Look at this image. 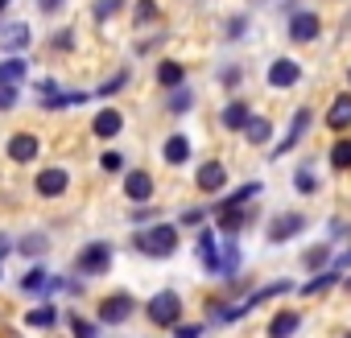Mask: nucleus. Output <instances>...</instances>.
<instances>
[{
	"label": "nucleus",
	"mask_w": 351,
	"mask_h": 338,
	"mask_svg": "<svg viewBox=\"0 0 351 338\" xmlns=\"http://www.w3.org/2000/svg\"><path fill=\"white\" fill-rule=\"evenodd\" d=\"M54 322H58V309L54 305H38V309L25 313V326H34V330H50Z\"/></svg>",
	"instance_id": "30"
},
{
	"label": "nucleus",
	"mask_w": 351,
	"mask_h": 338,
	"mask_svg": "<svg viewBox=\"0 0 351 338\" xmlns=\"http://www.w3.org/2000/svg\"><path fill=\"white\" fill-rule=\"evenodd\" d=\"M145 313H149V322L157 326V330H173L182 322V297L178 293H157V297H149V305H145Z\"/></svg>",
	"instance_id": "2"
},
{
	"label": "nucleus",
	"mask_w": 351,
	"mask_h": 338,
	"mask_svg": "<svg viewBox=\"0 0 351 338\" xmlns=\"http://www.w3.org/2000/svg\"><path fill=\"white\" fill-rule=\"evenodd\" d=\"M124 83H128V70H116V75H112L108 83H99V91H95V95H99V99H108V95H116V91H120Z\"/></svg>",
	"instance_id": "37"
},
{
	"label": "nucleus",
	"mask_w": 351,
	"mask_h": 338,
	"mask_svg": "<svg viewBox=\"0 0 351 338\" xmlns=\"http://www.w3.org/2000/svg\"><path fill=\"white\" fill-rule=\"evenodd\" d=\"M132 309H136V301H132L128 293H108V297L95 301V317H99V326H120V322L132 317Z\"/></svg>",
	"instance_id": "4"
},
{
	"label": "nucleus",
	"mask_w": 351,
	"mask_h": 338,
	"mask_svg": "<svg viewBox=\"0 0 351 338\" xmlns=\"http://www.w3.org/2000/svg\"><path fill=\"white\" fill-rule=\"evenodd\" d=\"M240 268V244L236 235H223V248H219V276H236Z\"/></svg>",
	"instance_id": "24"
},
{
	"label": "nucleus",
	"mask_w": 351,
	"mask_h": 338,
	"mask_svg": "<svg viewBox=\"0 0 351 338\" xmlns=\"http://www.w3.org/2000/svg\"><path fill=\"white\" fill-rule=\"evenodd\" d=\"M157 83H161L165 91H173V87H182V83H186V66H182V62H173V58L157 62Z\"/></svg>",
	"instance_id": "20"
},
{
	"label": "nucleus",
	"mask_w": 351,
	"mask_h": 338,
	"mask_svg": "<svg viewBox=\"0 0 351 338\" xmlns=\"http://www.w3.org/2000/svg\"><path fill=\"white\" fill-rule=\"evenodd\" d=\"M120 128H124V116H120L116 107H99V116L91 120V132H95L99 140H112V136H120Z\"/></svg>",
	"instance_id": "13"
},
{
	"label": "nucleus",
	"mask_w": 351,
	"mask_h": 338,
	"mask_svg": "<svg viewBox=\"0 0 351 338\" xmlns=\"http://www.w3.org/2000/svg\"><path fill=\"white\" fill-rule=\"evenodd\" d=\"M62 5H66V0H38V9H42V13H58Z\"/></svg>",
	"instance_id": "47"
},
{
	"label": "nucleus",
	"mask_w": 351,
	"mask_h": 338,
	"mask_svg": "<svg viewBox=\"0 0 351 338\" xmlns=\"http://www.w3.org/2000/svg\"><path fill=\"white\" fill-rule=\"evenodd\" d=\"M112 268V244H83L79 256H75V272L79 276H104Z\"/></svg>",
	"instance_id": "3"
},
{
	"label": "nucleus",
	"mask_w": 351,
	"mask_h": 338,
	"mask_svg": "<svg viewBox=\"0 0 351 338\" xmlns=\"http://www.w3.org/2000/svg\"><path fill=\"white\" fill-rule=\"evenodd\" d=\"M330 169H351V140H335L330 144Z\"/></svg>",
	"instance_id": "34"
},
{
	"label": "nucleus",
	"mask_w": 351,
	"mask_h": 338,
	"mask_svg": "<svg viewBox=\"0 0 351 338\" xmlns=\"http://www.w3.org/2000/svg\"><path fill=\"white\" fill-rule=\"evenodd\" d=\"M145 219H157V207H141V211H132V223H145Z\"/></svg>",
	"instance_id": "46"
},
{
	"label": "nucleus",
	"mask_w": 351,
	"mask_h": 338,
	"mask_svg": "<svg viewBox=\"0 0 351 338\" xmlns=\"http://www.w3.org/2000/svg\"><path fill=\"white\" fill-rule=\"evenodd\" d=\"M302 326V313L298 309H277L273 322H269V338H293Z\"/></svg>",
	"instance_id": "16"
},
{
	"label": "nucleus",
	"mask_w": 351,
	"mask_h": 338,
	"mask_svg": "<svg viewBox=\"0 0 351 338\" xmlns=\"http://www.w3.org/2000/svg\"><path fill=\"white\" fill-rule=\"evenodd\" d=\"M17 252H21V256H25V260H42V256H46V252H50V239H46V235H38V231H34V235H25V239H21V244H17Z\"/></svg>",
	"instance_id": "28"
},
{
	"label": "nucleus",
	"mask_w": 351,
	"mask_h": 338,
	"mask_svg": "<svg viewBox=\"0 0 351 338\" xmlns=\"http://www.w3.org/2000/svg\"><path fill=\"white\" fill-rule=\"evenodd\" d=\"M343 289H347V293H351V276H347V281H343Z\"/></svg>",
	"instance_id": "50"
},
{
	"label": "nucleus",
	"mask_w": 351,
	"mask_h": 338,
	"mask_svg": "<svg viewBox=\"0 0 351 338\" xmlns=\"http://www.w3.org/2000/svg\"><path fill=\"white\" fill-rule=\"evenodd\" d=\"M161 153H165L169 165H186V161H191V140H186L182 132H169L165 144H161Z\"/></svg>",
	"instance_id": "19"
},
{
	"label": "nucleus",
	"mask_w": 351,
	"mask_h": 338,
	"mask_svg": "<svg viewBox=\"0 0 351 338\" xmlns=\"http://www.w3.org/2000/svg\"><path fill=\"white\" fill-rule=\"evenodd\" d=\"M195 256L203 264V272H215L219 276V231L215 227H199V244H195Z\"/></svg>",
	"instance_id": "6"
},
{
	"label": "nucleus",
	"mask_w": 351,
	"mask_h": 338,
	"mask_svg": "<svg viewBox=\"0 0 351 338\" xmlns=\"http://www.w3.org/2000/svg\"><path fill=\"white\" fill-rule=\"evenodd\" d=\"M191 103H195V95H191L186 87H173V91L165 95V107H169L173 116H186V112H191Z\"/></svg>",
	"instance_id": "31"
},
{
	"label": "nucleus",
	"mask_w": 351,
	"mask_h": 338,
	"mask_svg": "<svg viewBox=\"0 0 351 338\" xmlns=\"http://www.w3.org/2000/svg\"><path fill=\"white\" fill-rule=\"evenodd\" d=\"M298 79H302V66H298L293 58H273V66H269V83H273L277 91L298 87Z\"/></svg>",
	"instance_id": "12"
},
{
	"label": "nucleus",
	"mask_w": 351,
	"mask_h": 338,
	"mask_svg": "<svg viewBox=\"0 0 351 338\" xmlns=\"http://www.w3.org/2000/svg\"><path fill=\"white\" fill-rule=\"evenodd\" d=\"M13 107H17V87L0 83V112H13Z\"/></svg>",
	"instance_id": "41"
},
{
	"label": "nucleus",
	"mask_w": 351,
	"mask_h": 338,
	"mask_svg": "<svg viewBox=\"0 0 351 338\" xmlns=\"http://www.w3.org/2000/svg\"><path fill=\"white\" fill-rule=\"evenodd\" d=\"M21 293H29V297H42V293H50V272H46L42 264H34V268L21 276Z\"/></svg>",
	"instance_id": "25"
},
{
	"label": "nucleus",
	"mask_w": 351,
	"mask_h": 338,
	"mask_svg": "<svg viewBox=\"0 0 351 338\" xmlns=\"http://www.w3.org/2000/svg\"><path fill=\"white\" fill-rule=\"evenodd\" d=\"M248 116H252V107H248L244 99H232V103L223 107V116H219V120H223V128H228V132H244Z\"/></svg>",
	"instance_id": "22"
},
{
	"label": "nucleus",
	"mask_w": 351,
	"mask_h": 338,
	"mask_svg": "<svg viewBox=\"0 0 351 338\" xmlns=\"http://www.w3.org/2000/svg\"><path fill=\"white\" fill-rule=\"evenodd\" d=\"M66 186H71V174L62 165H50V169H42V174L34 178V190L42 198H58V194H66Z\"/></svg>",
	"instance_id": "7"
},
{
	"label": "nucleus",
	"mask_w": 351,
	"mask_h": 338,
	"mask_svg": "<svg viewBox=\"0 0 351 338\" xmlns=\"http://www.w3.org/2000/svg\"><path fill=\"white\" fill-rule=\"evenodd\" d=\"M157 17H161L157 0H136V5H132V21H136V25H149V21H157Z\"/></svg>",
	"instance_id": "35"
},
{
	"label": "nucleus",
	"mask_w": 351,
	"mask_h": 338,
	"mask_svg": "<svg viewBox=\"0 0 351 338\" xmlns=\"http://www.w3.org/2000/svg\"><path fill=\"white\" fill-rule=\"evenodd\" d=\"M66 326L75 330V338H99V326H95V322H87V317H83V313H75V309L66 313Z\"/></svg>",
	"instance_id": "33"
},
{
	"label": "nucleus",
	"mask_w": 351,
	"mask_h": 338,
	"mask_svg": "<svg viewBox=\"0 0 351 338\" xmlns=\"http://www.w3.org/2000/svg\"><path fill=\"white\" fill-rule=\"evenodd\" d=\"M182 223H186V227H203V223H207V211H203V207H191V211L182 215Z\"/></svg>",
	"instance_id": "43"
},
{
	"label": "nucleus",
	"mask_w": 351,
	"mask_h": 338,
	"mask_svg": "<svg viewBox=\"0 0 351 338\" xmlns=\"http://www.w3.org/2000/svg\"><path fill=\"white\" fill-rule=\"evenodd\" d=\"M0 276H5V268H0Z\"/></svg>",
	"instance_id": "52"
},
{
	"label": "nucleus",
	"mask_w": 351,
	"mask_h": 338,
	"mask_svg": "<svg viewBox=\"0 0 351 338\" xmlns=\"http://www.w3.org/2000/svg\"><path fill=\"white\" fill-rule=\"evenodd\" d=\"M293 186H298L302 194H314V190H318V178L310 174V169H298V174H293Z\"/></svg>",
	"instance_id": "38"
},
{
	"label": "nucleus",
	"mask_w": 351,
	"mask_h": 338,
	"mask_svg": "<svg viewBox=\"0 0 351 338\" xmlns=\"http://www.w3.org/2000/svg\"><path fill=\"white\" fill-rule=\"evenodd\" d=\"M124 194H128L132 203H149V198H153V178L145 174V169H132V174L124 178Z\"/></svg>",
	"instance_id": "17"
},
{
	"label": "nucleus",
	"mask_w": 351,
	"mask_h": 338,
	"mask_svg": "<svg viewBox=\"0 0 351 338\" xmlns=\"http://www.w3.org/2000/svg\"><path fill=\"white\" fill-rule=\"evenodd\" d=\"M310 120H314V112H310V107H298V112H293V120H289V132H285V140L277 144V157H281V153H289V148H293V144L306 136Z\"/></svg>",
	"instance_id": "14"
},
{
	"label": "nucleus",
	"mask_w": 351,
	"mask_h": 338,
	"mask_svg": "<svg viewBox=\"0 0 351 338\" xmlns=\"http://www.w3.org/2000/svg\"><path fill=\"white\" fill-rule=\"evenodd\" d=\"M240 79H244V75H240V66H228V70L219 75V83H223V87H240Z\"/></svg>",
	"instance_id": "45"
},
{
	"label": "nucleus",
	"mask_w": 351,
	"mask_h": 338,
	"mask_svg": "<svg viewBox=\"0 0 351 338\" xmlns=\"http://www.w3.org/2000/svg\"><path fill=\"white\" fill-rule=\"evenodd\" d=\"M326 128H330V132H343V128H351V95H335V99H330Z\"/></svg>",
	"instance_id": "18"
},
{
	"label": "nucleus",
	"mask_w": 351,
	"mask_h": 338,
	"mask_svg": "<svg viewBox=\"0 0 351 338\" xmlns=\"http://www.w3.org/2000/svg\"><path fill=\"white\" fill-rule=\"evenodd\" d=\"M343 338H351V330H347V334H343Z\"/></svg>",
	"instance_id": "51"
},
{
	"label": "nucleus",
	"mask_w": 351,
	"mask_h": 338,
	"mask_svg": "<svg viewBox=\"0 0 351 338\" xmlns=\"http://www.w3.org/2000/svg\"><path fill=\"white\" fill-rule=\"evenodd\" d=\"M256 194H261V182H244V186H240V190H232L219 207H248V198H256ZM219 207H215V211H219Z\"/></svg>",
	"instance_id": "32"
},
{
	"label": "nucleus",
	"mask_w": 351,
	"mask_h": 338,
	"mask_svg": "<svg viewBox=\"0 0 351 338\" xmlns=\"http://www.w3.org/2000/svg\"><path fill=\"white\" fill-rule=\"evenodd\" d=\"M339 276H343V272H339L335 264H330V268H322V272H318L314 281H306V285H302V297H318V293L335 289V285H339Z\"/></svg>",
	"instance_id": "26"
},
{
	"label": "nucleus",
	"mask_w": 351,
	"mask_h": 338,
	"mask_svg": "<svg viewBox=\"0 0 351 338\" xmlns=\"http://www.w3.org/2000/svg\"><path fill=\"white\" fill-rule=\"evenodd\" d=\"M99 169H104V174H120V169H124V157H120V153H104V157H99Z\"/></svg>",
	"instance_id": "40"
},
{
	"label": "nucleus",
	"mask_w": 351,
	"mask_h": 338,
	"mask_svg": "<svg viewBox=\"0 0 351 338\" xmlns=\"http://www.w3.org/2000/svg\"><path fill=\"white\" fill-rule=\"evenodd\" d=\"M71 46H75V34H71V29H58V34L50 38V50H71Z\"/></svg>",
	"instance_id": "42"
},
{
	"label": "nucleus",
	"mask_w": 351,
	"mask_h": 338,
	"mask_svg": "<svg viewBox=\"0 0 351 338\" xmlns=\"http://www.w3.org/2000/svg\"><path fill=\"white\" fill-rule=\"evenodd\" d=\"M269 136H273V120H269V116H248L244 140H248V144H269Z\"/></svg>",
	"instance_id": "23"
},
{
	"label": "nucleus",
	"mask_w": 351,
	"mask_h": 338,
	"mask_svg": "<svg viewBox=\"0 0 351 338\" xmlns=\"http://www.w3.org/2000/svg\"><path fill=\"white\" fill-rule=\"evenodd\" d=\"M322 34V21H318V13H293L289 17V42H314Z\"/></svg>",
	"instance_id": "10"
},
{
	"label": "nucleus",
	"mask_w": 351,
	"mask_h": 338,
	"mask_svg": "<svg viewBox=\"0 0 351 338\" xmlns=\"http://www.w3.org/2000/svg\"><path fill=\"white\" fill-rule=\"evenodd\" d=\"M132 248H136L141 256L165 260V256L178 252V227H173V223H153V227H145V231L132 235Z\"/></svg>",
	"instance_id": "1"
},
{
	"label": "nucleus",
	"mask_w": 351,
	"mask_h": 338,
	"mask_svg": "<svg viewBox=\"0 0 351 338\" xmlns=\"http://www.w3.org/2000/svg\"><path fill=\"white\" fill-rule=\"evenodd\" d=\"M215 219H219V235H240L248 223V207H219Z\"/></svg>",
	"instance_id": "15"
},
{
	"label": "nucleus",
	"mask_w": 351,
	"mask_h": 338,
	"mask_svg": "<svg viewBox=\"0 0 351 338\" xmlns=\"http://www.w3.org/2000/svg\"><path fill=\"white\" fill-rule=\"evenodd\" d=\"M87 99H91L87 91H50V95H42V107L62 112V107H79V103H87Z\"/></svg>",
	"instance_id": "21"
},
{
	"label": "nucleus",
	"mask_w": 351,
	"mask_h": 338,
	"mask_svg": "<svg viewBox=\"0 0 351 338\" xmlns=\"http://www.w3.org/2000/svg\"><path fill=\"white\" fill-rule=\"evenodd\" d=\"M9 252H13V244H9V235H5V231H0V264H5V256H9Z\"/></svg>",
	"instance_id": "48"
},
{
	"label": "nucleus",
	"mask_w": 351,
	"mask_h": 338,
	"mask_svg": "<svg viewBox=\"0 0 351 338\" xmlns=\"http://www.w3.org/2000/svg\"><path fill=\"white\" fill-rule=\"evenodd\" d=\"M29 25L25 21H9V25H0V50L5 54H21V50H29Z\"/></svg>",
	"instance_id": "9"
},
{
	"label": "nucleus",
	"mask_w": 351,
	"mask_h": 338,
	"mask_svg": "<svg viewBox=\"0 0 351 338\" xmlns=\"http://www.w3.org/2000/svg\"><path fill=\"white\" fill-rule=\"evenodd\" d=\"M306 231V215L302 211H281V215H273L269 219V244H289L293 235H302Z\"/></svg>",
	"instance_id": "5"
},
{
	"label": "nucleus",
	"mask_w": 351,
	"mask_h": 338,
	"mask_svg": "<svg viewBox=\"0 0 351 338\" xmlns=\"http://www.w3.org/2000/svg\"><path fill=\"white\" fill-rule=\"evenodd\" d=\"M29 75V66H25V58H5V62H0V83H9V87H17L21 79Z\"/></svg>",
	"instance_id": "27"
},
{
	"label": "nucleus",
	"mask_w": 351,
	"mask_h": 338,
	"mask_svg": "<svg viewBox=\"0 0 351 338\" xmlns=\"http://www.w3.org/2000/svg\"><path fill=\"white\" fill-rule=\"evenodd\" d=\"M326 264H330V239H326V244H314V248H306V256H302V268L318 272V268H326Z\"/></svg>",
	"instance_id": "29"
},
{
	"label": "nucleus",
	"mask_w": 351,
	"mask_h": 338,
	"mask_svg": "<svg viewBox=\"0 0 351 338\" xmlns=\"http://www.w3.org/2000/svg\"><path fill=\"white\" fill-rule=\"evenodd\" d=\"M38 148H42V140L34 132H13L9 136V161H17V165H29L38 157Z\"/></svg>",
	"instance_id": "11"
},
{
	"label": "nucleus",
	"mask_w": 351,
	"mask_h": 338,
	"mask_svg": "<svg viewBox=\"0 0 351 338\" xmlns=\"http://www.w3.org/2000/svg\"><path fill=\"white\" fill-rule=\"evenodd\" d=\"M120 9H124V0H95V9H91V13H95V21H112Z\"/></svg>",
	"instance_id": "36"
},
{
	"label": "nucleus",
	"mask_w": 351,
	"mask_h": 338,
	"mask_svg": "<svg viewBox=\"0 0 351 338\" xmlns=\"http://www.w3.org/2000/svg\"><path fill=\"white\" fill-rule=\"evenodd\" d=\"M9 5H13V0H0V17H5V9H9Z\"/></svg>",
	"instance_id": "49"
},
{
	"label": "nucleus",
	"mask_w": 351,
	"mask_h": 338,
	"mask_svg": "<svg viewBox=\"0 0 351 338\" xmlns=\"http://www.w3.org/2000/svg\"><path fill=\"white\" fill-rule=\"evenodd\" d=\"M195 182H199L203 194H219V190L228 186V165H223V161H203L199 174H195Z\"/></svg>",
	"instance_id": "8"
},
{
	"label": "nucleus",
	"mask_w": 351,
	"mask_h": 338,
	"mask_svg": "<svg viewBox=\"0 0 351 338\" xmlns=\"http://www.w3.org/2000/svg\"><path fill=\"white\" fill-rule=\"evenodd\" d=\"M173 330H178V334H173V338H203V334H207L203 326H182V322L173 326Z\"/></svg>",
	"instance_id": "44"
},
{
	"label": "nucleus",
	"mask_w": 351,
	"mask_h": 338,
	"mask_svg": "<svg viewBox=\"0 0 351 338\" xmlns=\"http://www.w3.org/2000/svg\"><path fill=\"white\" fill-rule=\"evenodd\" d=\"M244 34H248V17H244V13H236V17L228 21V38H232V42H240Z\"/></svg>",
	"instance_id": "39"
}]
</instances>
